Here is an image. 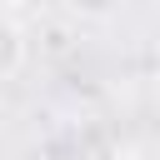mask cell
Here are the masks:
<instances>
[{"mask_svg":"<svg viewBox=\"0 0 160 160\" xmlns=\"http://www.w3.org/2000/svg\"><path fill=\"white\" fill-rule=\"evenodd\" d=\"M25 70V30L0 10V80H15Z\"/></svg>","mask_w":160,"mask_h":160,"instance_id":"obj_1","label":"cell"},{"mask_svg":"<svg viewBox=\"0 0 160 160\" xmlns=\"http://www.w3.org/2000/svg\"><path fill=\"white\" fill-rule=\"evenodd\" d=\"M30 0H0V10H25Z\"/></svg>","mask_w":160,"mask_h":160,"instance_id":"obj_2","label":"cell"},{"mask_svg":"<svg viewBox=\"0 0 160 160\" xmlns=\"http://www.w3.org/2000/svg\"><path fill=\"white\" fill-rule=\"evenodd\" d=\"M75 160H85V155H75Z\"/></svg>","mask_w":160,"mask_h":160,"instance_id":"obj_3","label":"cell"}]
</instances>
